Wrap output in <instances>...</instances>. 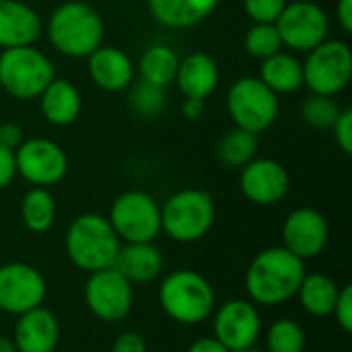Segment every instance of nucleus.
<instances>
[{"label":"nucleus","mask_w":352,"mask_h":352,"mask_svg":"<svg viewBox=\"0 0 352 352\" xmlns=\"http://www.w3.org/2000/svg\"><path fill=\"white\" fill-rule=\"evenodd\" d=\"M45 295L47 283L35 266L23 262L0 266V311L19 318L43 305Z\"/></svg>","instance_id":"obj_14"},{"label":"nucleus","mask_w":352,"mask_h":352,"mask_svg":"<svg viewBox=\"0 0 352 352\" xmlns=\"http://www.w3.org/2000/svg\"><path fill=\"white\" fill-rule=\"evenodd\" d=\"M0 352H16V346H14L12 338L0 336Z\"/></svg>","instance_id":"obj_42"},{"label":"nucleus","mask_w":352,"mask_h":352,"mask_svg":"<svg viewBox=\"0 0 352 352\" xmlns=\"http://www.w3.org/2000/svg\"><path fill=\"white\" fill-rule=\"evenodd\" d=\"M177 66H179V56L171 45L165 43H155L151 47H146L138 60V76L144 82H151L155 87L167 89L177 74Z\"/></svg>","instance_id":"obj_26"},{"label":"nucleus","mask_w":352,"mask_h":352,"mask_svg":"<svg viewBox=\"0 0 352 352\" xmlns=\"http://www.w3.org/2000/svg\"><path fill=\"white\" fill-rule=\"evenodd\" d=\"M258 78L276 95H293L303 89V64L291 52L283 50L262 60Z\"/></svg>","instance_id":"obj_24"},{"label":"nucleus","mask_w":352,"mask_h":352,"mask_svg":"<svg viewBox=\"0 0 352 352\" xmlns=\"http://www.w3.org/2000/svg\"><path fill=\"white\" fill-rule=\"evenodd\" d=\"M52 352H58V351H52Z\"/></svg>","instance_id":"obj_44"},{"label":"nucleus","mask_w":352,"mask_h":352,"mask_svg":"<svg viewBox=\"0 0 352 352\" xmlns=\"http://www.w3.org/2000/svg\"><path fill=\"white\" fill-rule=\"evenodd\" d=\"M338 293H340V287L332 276L316 272V274H305V278L297 291V297H299L301 307L309 316L328 318L334 311Z\"/></svg>","instance_id":"obj_25"},{"label":"nucleus","mask_w":352,"mask_h":352,"mask_svg":"<svg viewBox=\"0 0 352 352\" xmlns=\"http://www.w3.org/2000/svg\"><path fill=\"white\" fill-rule=\"evenodd\" d=\"M227 113L235 128L260 136L278 120V95L258 76H241L227 91Z\"/></svg>","instance_id":"obj_7"},{"label":"nucleus","mask_w":352,"mask_h":352,"mask_svg":"<svg viewBox=\"0 0 352 352\" xmlns=\"http://www.w3.org/2000/svg\"><path fill=\"white\" fill-rule=\"evenodd\" d=\"M206 111V101L204 99H192V97H186L184 103H182V113L186 120H200Z\"/></svg>","instance_id":"obj_39"},{"label":"nucleus","mask_w":352,"mask_h":352,"mask_svg":"<svg viewBox=\"0 0 352 352\" xmlns=\"http://www.w3.org/2000/svg\"><path fill=\"white\" fill-rule=\"evenodd\" d=\"M16 175H21L31 188L58 186L68 173L66 151L50 138H27L14 148Z\"/></svg>","instance_id":"obj_11"},{"label":"nucleus","mask_w":352,"mask_h":352,"mask_svg":"<svg viewBox=\"0 0 352 352\" xmlns=\"http://www.w3.org/2000/svg\"><path fill=\"white\" fill-rule=\"evenodd\" d=\"M243 47H245L248 56H252L260 62L285 50L274 23H252V27L245 31Z\"/></svg>","instance_id":"obj_29"},{"label":"nucleus","mask_w":352,"mask_h":352,"mask_svg":"<svg viewBox=\"0 0 352 352\" xmlns=\"http://www.w3.org/2000/svg\"><path fill=\"white\" fill-rule=\"evenodd\" d=\"M212 336L231 352L256 346L262 336V318L258 305L250 299L225 301L212 311Z\"/></svg>","instance_id":"obj_13"},{"label":"nucleus","mask_w":352,"mask_h":352,"mask_svg":"<svg viewBox=\"0 0 352 352\" xmlns=\"http://www.w3.org/2000/svg\"><path fill=\"white\" fill-rule=\"evenodd\" d=\"M283 45L297 54H307L330 35V16L314 0L287 2L278 21L274 23Z\"/></svg>","instance_id":"obj_10"},{"label":"nucleus","mask_w":352,"mask_h":352,"mask_svg":"<svg viewBox=\"0 0 352 352\" xmlns=\"http://www.w3.org/2000/svg\"><path fill=\"white\" fill-rule=\"evenodd\" d=\"M303 64V87L314 95L336 97L352 78V50L342 39H326L311 52Z\"/></svg>","instance_id":"obj_8"},{"label":"nucleus","mask_w":352,"mask_h":352,"mask_svg":"<svg viewBox=\"0 0 352 352\" xmlns=\"http://www.w3.org/2000/svg\"><path fill=\"white\" fill-rule=\"evenodd\" d=\"M340 105L336 97L326 95H309L301 105V120L314 130H330L340 113Z\"/></svg>","instance_id":"obj_32"},{"label":"nucleus","mask_w":352,"mask_h":352,"mask_svg":"<svg viewBox=\"0 0 352 352\" xmlns=\"http://www.w3.org/2000/svg\"><path fill=\"white\" fill-rule=\"evenodd\" d=\"M14 177H16L14 151H10V148L0 144V190L8 188Z\"/></svg>","instance_id":"obj_37"},{"label":"nucleus","mask_w":352,"mask_h":352,"mask_svg":"<svg viewBox=\"0 0 352 352\" xmlns=\"http://www.w3.org/2000/svg\"><path fill=\"white\" fill-rule=\"evenodd\" d=\"M332 316L336 318V324L346 332H352V285H344L340 287V293H338V299H336V305H334V311Z\"/></svg>","instance_id":"obj_34"},{"label":"nucleus","mask_w":352,"mask_h":352,"mask_svg":"<svg viewBox=\"0 0 352 352\" xmlns=\"http://www.w3.org/2000/svg\"><path fill=\"white\" fill-rule=\"evenodd\" d=\"M221 0H146L151 16L167 29H190L206 21Z\"/></svg>","instance_id":"obj_23"},{"label":"nucleus","mask_w":352,"mask_h":352,"mask_svg":"<svg viewBox=\"0 0 352 352\" xmlns=\"http://www.w3.org/2000/svg\"><path fill=\"white\" fill-rule=\"evenodd\" d=\"M12 342L16 346V352L56 351L58 342H60L58 318L43 305H39L27 314H21L14 324Z\"/></svg>","instance_id":"obj_19"},{"label":"nucleus","mask_w":352,"mask_h":352,"mask_svg":"<svg viewBox=\"0 0 352 352\" xmlns=\"http://www.w3.org/2000/svg\"><path fill=\"white\" fill-rule=\"evenodd\" d=\"M111 352H148V349H146V340L138 332L128 330L113 340Z\"/></svg>","instance_id":"obj_36"},{"label":"nucleus","mask_w":352,"mask_h":352,"mask_svg":"<svg viewBox=\"0 0 352 352\" xmlns=\"http://www.w3.org/2000/svg\"><path fill=\"white\" fill-rule=\"evenodd\" d=\"M305 344H307V336L303 326L289 318L276 320L266 332L268 352H303Z\"/></svg>","instance_id":"obj_30"},{"label":"nucleus","mask_w":352,"mask_h":352,"mask_svg":"<svg viewBox=\"0 0 352 352\" xmlns=\"http://www.w3.org/2000/svg\"><path fill=\"white\" fill-rule=\"evenodd\" d=\"M258 146L260 144H258V136L256 134H250V132L233 126L231 130H227L221 136V140L217 144V157L227 167L241 169L252 159H256Z\"/></svg>","instance_id":"obj_28"},{"label":"nucleus","mask_w":352,"mask_h":352,"mask_svg":"<svg viewBox=\"0 0 352 352\" xmlns=\"http://www.w3.org/2000/svg\"><path fill=\"white\" fill-rule=\"evenodd\" d=\"M305 262L287 248L276 245L260 252L245 270V293L254 305L274 307L297 297L305 278Z\"/></svg>","instance_id":"obj_1"},{"label":"nucleus","mask_w":352,"mask_h":352,"mask_svg":"<svg viewBox=\"0 0 352 352\" xmlns=\"http://www.w3.org/2000/svg\"><path fill=\"white\" fill-rule=\"evenodd\" d=\"M107 221L122 243H155L161 235V206L142 190L122 192L111 202Z\"/></svg>","instance_id":"obj_9"},{"label":"nucleus","mask_w":352,"mask_h":352,"mask_svg":"<svg viewBox=\"0 0 352 352\" xmlns=\"http://www.w3.org/2000/svg\"><path fill=\"white\" fill-rule=\"evenodd\" d=\"M21 221L31 233H45L56 221V200L47 188H31L21 200Z\"/></svg>","instance_id":"obj_27"},{"label":"nucleus","mask_w":352,"mask_h":352,"mask_svg":"<svg viewBox=\"0 0 352 352\" xmlns=\"http://www.w3.org/2000/svg\"><path fill=\"white\" fill-rule=\"evenodd\" d=\"M334 132L336 144L342 148V153H352V109H340L336 122L330 128Z\"/></svg>","instance_id":"obj_35"},{"label":"nucleus","mask_w":352,"mask_h":352,"mask_svg":"<svg viewBox=\"0 0 352 352\" xmlns=\"http://www.w3.org/2000/svg\"><path fill=\"white\" fill-rule=\"evenodd\" d=\"M122 248L120 237L109 225L107 217L97 212L78 214L64 235V250L68 260L82 272H99L116 264Z\"/></svg>","instance_id":"obj_3"},{"label":"nucleus","mask_w":352,"mask_h":352,"mask_svg":"<svg viewBox=\"0 0 352 352\" xmlns=\"http://www.w3.org/2000/svg\"><path fill=\"white\" fill-rule=\"evenodd\" d=\"M113 268L132 285H146L161 276L165 260L155 243H122Z\"/></svg>","instance_id":"obj_22"},{"label":"nucleus","mask_w":352,"mask_h":352,"mask_svg":"<svg viewBox=\"0 0 352 352\" xmlns=\"http://www.w3.org/2000/svg\"><path fill=\"white\" fill-rule=\"evenodd\" d=\"M43 33L39 12L23 0H0V50L35 45Z\"/></svg>","instance_id":"obj_18"},{"label":"nucleus","mask_w":352,"mask_h":352,"mask_svg":"<svg viewBox=\"0 0 352 352\" xmlns=\"http://www.w3.org/2000/svg\"><path fill=\"white\" fill-rule=\"evenodd\" d=\"M330 237V227L326 217L311 206L295 208L283 225V248H287L299 260L318 258Z\"/></svg>","instance_id":"obj_16"},{"label":"nucleus","mask_w":352,"mask_h":352,"mask_svg":"<svg viewBox=\"0 0 352 352\" xmlns=\"http://www.w3.org/2000/svg\"><path fill=\"white\" fill-rule=\"evenodd\" d=\"M128 105L140 118H157L167 105V89L155 87L144 80H134L130 85Z\"/></svg>","instance_id":"obj_31"},{"label":"nucleus","mask_w":352,"mask_h":352,"mask_svg":"<svg viewBox=\"0 0 352 352\" xmlns=\"http://www.w3.org/2000/svg\"><path fill=\"white\" fill-rule=\"evenodd\" d=\"M336 21L344 33L352 31V0H338L336 4Z\"/></svg>","instance_id":"obj_41"},{"label":"nucleus","mask_w":352,"mask_h":352,"mask_svg":"<svg viewBox=\"0 0 352 352\" xmlns=\"http://www.w3.org/2000/svg\"><path fill=\"white\" fill-rule=\"evenodd\" d=\"M237 352H262V351H258L256 346H252V349H245V351H237Z\"/></svg>","instance_id":"obj_43"},{"label":"nucleus","mask_w":352,"mask_h":352,"mask_svg":"<svg viewBox=\"0 0 352 352\" xmlns=\"http://www.w3.org/2000/svg\"><path fill=\"white\" fill-rule=\"evenodd\" d=\"M45 35L52 47L74 60H87L103 45L105 23L97 8L82 0L60 4L45 23Z\"/></svg>","instance_id":"obj_2"},{"label":"nucleus","mask_w":352,"mask_h":352,"mask_svg":"<svg viewBox=\"0 0 352 352\" xmlns=\"http://www.w3.org/2000/svg\"><path fill=\"white\" fill-rule=\"evenodd\" d=\"M289 0H243V10L252 23H276Z\"/></svg>","instance_id":"obj_33"},{"label":"nucleus","mask_w":352,"mask_h":352,"mask_svg":"<svg viewBox=\"0 0 352 352\" xmlns=\"http://www.w3.org/2000/svg\"><path fill=\"white\" fill-rule=\"evenodd\" d=\"M161 309L177 324L198 326L217 307L212 285L196 270H173L159 287Z\"/></svg>","instance_id":"obj_4"},{"label":"nucleus","mask_w":352,"mask_h":352,"mask_svg":"<svg viewBox=\"0 0 352 352\" xmlns=\"http://www.w3.org/2000/svg\"><path fill=\"white\" fill-rule=\"evenodd\" d=\"M188 352H231L225 344H221L214 336H204L198 338L190 344Z\"/></svg>","instance_id":"obj_40"},{"label":"nucleus","mask_w":352,"mask_h":352,"mask_svg":"<svg viewBox=\"0 0 352 352\" xmlns=\"http://www.w3.org/2000/svg\"><path fill=\"white\" fill-rule=\"evenodd\" d=\"M221 80V70L219 64L212 56L204 52H192L186 58H179L177 74H175V85L184 97L192 99H208Z\"/></svg>","instance_id":"obj_20"},{"label":"nucleus","mask_w":352,"mask_h":352,"mask_svg":"<svg viewBox=\"0 0 352 352\" xmlns=\"http://www.w3.org/2000/svg\"><path fill=\"white\" fill-rule=\"evenodd\" d=\"M241 194L258 206L283 202L291 190V175L276 159H252L239 173Z\"/></svg>","instance_id":"obj_15"},{"label":"nucleus","mask_w":352,"mask_h":352,"mask_svg":"<svg viewBox=\"0 0 352 352\" xmlns=\"http://www.w3.org/2000/svg\"><path fill=\"white\" fill-rule=\"evenodd\" d=\"M87 72L91 82L105 93L128 91L136 78L132 58L116 45H99L87 58Z\"/></svg>","instance_id":"obj_17"},{"label":"nucleus","mask_w":352,"mask_h":352,"mask_svg":"<svg viewBox=\"0 0 352 352\" xmlns=\"http://www.w3.org/2000/svg\"><path fill=\"white\" fill-rule=\"evenodd\" d=\"M25 140L23 136V128L14 122H4L0 124V144L14 151L21 142Z\"/></svg>","instance_id":"obj_38"},{"label":"nucleus","mask_w":352,"mask_h":352,"mask_svg":"<svg viewBox=\"0 0 352 352\" xmlns=\"http://www.w3.org/2000/svg\"><path fill=\"white\" fill-rule=\"evenodd\" d=\"M37 99L43 120L56 128L74 124L82 111V95L68 78L56 76Z\"/></svg>","instance_id":"obj_21"},{"label":"nucleus","mask_w":352,"mask_h":352,"mask_svg":"<svg viewBox=\"0 0 352 352\" xmlns=\"http://www.w3.org/2000/svg\"><path fill=\"white\" fill-rule=\"evenodd\" d=\"M85 303L97 320L105 324L122 322L134 305L132 283L126 280L113 266L91 272L85 283Z\"/></svg>","instance_id":"obj_12"},{"label":"nucleus","mask_w":352,"mask_h":352,"mask_svg":"<svg viewBox=\"0 0 352 352\" xmlns=\"http://www.w3.org/2000/svg\"><path fill=\"white\" fill-rule=\"evenodd\" d=\"M56 78L52 60L35 45L10 47L0 52V89L16 99H37Z\"/></svg>","instance_id":"obj_6"},{"label":"nucleus","mask_w":352,"mask_h":352,"mask_svg":"<svg viewBox=\"0 0 352 352\" xmlns=\"http://www.w3.org/2000/svg\"><path fill=\"white\" fill-rule=\"evenodd\" d=\"M217 206L208 192L188 188L171 194L161 206V233L175 243H196L214 225Z\"/></svg>","instance_id":"obj_5"}]
</instances>
